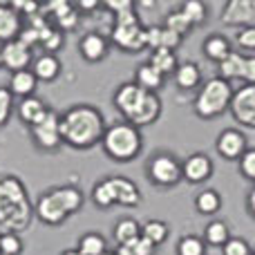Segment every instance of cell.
<instances>
[{
	"instance_id": "obj_40",
	"label": "cell",
	"mask_w": 255,
	"mask_h": 255,
	"mask_svg": "<svg viewBox=\"0 0 255 255\" xmlns=\"http://www.w3.org/2000/svg\"><path fill=\"white\" fill-rule=\"evenodd\" d=\"M242 172L249 179H255V150H249L242 157Z\"/></svg>"
},
{
	"instance_id": "obj_30",
	"label": "cell",
	"mask_w": 255,
	"mask_h": 255,
	"mask_svg": "<svg viewBox=\"0 0 255 255\" xmlns=\"http://www.w3.org/2000/svg\"><path fill=\"white\" fill-rule=\"evenodd\" d=\"M106 251V242H103L101 235H85V238H81V247H79V253L81 255H103Z\"/></svg>"
},
{
	"instance_id": "obj_42",
	"label": "cell",
	"mask_w": 255,
	"mask_h": 255,
	"mask_svg": "<svg viewBox=\"0 0 255 255\" xmlns=\"http://www.w3.org/2000/svg\"><path fill=\"white\" fill-rule=\"evenodd\" d=\"M242 79H247L249 83H255V56H253V58H244Z\"/></svg>"
},
{
	"instance_id": "obj_43",
	"label": "cell",
	"mask_w": 255,
	"mask_h": 255,
	"mask_svg": "<svg viewBox=\"0 0 255 255\" xmlns=\"http://www.w3.org/2000/svg\"><path fill=\"white\" fill-rule=\"evenodd\" d=\"M11 9H22V11H27V13H34L36 9H38V4L36 2H20V0H16V2L11 4Z\"/></svg>"
},
{
	"instance_id": "obj_50",
	"label": "cell",
	"mask_w": 255,
	"mask_h": 255,
	"mask_svg": "<svg viewBox=\"0 0 255 255\" xmlns=\"http://www.w3.org/2000/svg\"><path fill=\"white\" fill-rule=\"evenodd\" d=\"M0 255H4V253H0Z\"/></svg>"
},
{
	"instance_id": "obj_6",
	"label": "cell",
	"mask_w": 255,
	"mask_h": 255,
	"mask_svg": "<svg viewBox=\"0 0 255 255\" xmlns=\"http://www.w3.org/2000/svg\"><path fill=\"white\" fill-rule=\"evenodd\" d=\"M103 148L110 157L119 159V161H128L132 159L141 148V136L139 130L130 124H115L108 128L103 134Z\"/></svg>"
},
{
	"instance_id": "obj_12",
	"label": "cell",
	"mask_w": 255,
	"mask_h": 255,
	"mask_svg": "<svg viewBox=\"0 0 255 255\" xmlns=\"http://www.w3.org/2000/svg\"><path fill=\"white\" fill-rule=\"evenodd\" d=\"M0 56H2V65H7L9 70L22 72L25 70V65L29 63L31 52H29V47H27L25 43H20V40H9V43H4Z\"/></svg>"
},
{
	"instance_id": "obj_8",
	"label": "cell",
	"mask_w": 255,
	"mask_h": 255,
	"mask_svg": "<svg viewBox=\"0 0 255 255\" xmlns=\"http://www.w3.org/2000/svg\"><path fill=\"white\" fill-rule=\"evenodd\" d=\"M229 103H231V85H229V81L226 79H211L206 85H204L202 92H199L195 108H197L199 117L211 119V117L222 115Z\"/></svg>"
},
{
	"instance_id": "obj_10",
	"label": "cell",
	"mask_w": 255,
	"mask_h": 255,
	"mask_svg": "<svg viewBox=\"0 0 255 255\" xmlns=\"http://www.w3.org/2000/svg\"><path fill=\"white\" fill-rule=\"evenodd\" d=\"M31 130H34V136H36L40 148H56L58 141L63 139L61 136V119H58L52 110H47V115H45L38 124L31 126Z\"/></svg>"
},
{
	"instance_id": "obj_49",
	"label": "cell",
	"mask_w": 255,
	"mask_h": 255,
	"mask_svg": "<svg viewBox=\"0 0 255 255\" xmlns=\"http://www.w3.org/2000/svg\"><path fill=\"white\" fill-rule=\"evenodd\" d=\"M0 65H2V56H0Z\"/></svg>"
},
{
	"instance_id": "obj_5",
	"label": "cell",
	"mask_w": 255,
	"mask_h": 255,
	"mask_svg": "<svg viewBox=\"0 0 255 255\" xmlns=\"http://www.w3.org/2000/svg\"><path fill=\"white\" fill-rule=\"evenodd\" d=\"M83 197L76 188H56L52 193H45L38 202V217L47 224H58L63 222L70 213H74L76 208L81 206Z\"/></svg>"
},
{
	"instance_id": "obj_36",
	"label": "cell",
	"mask_w": 255,
	"mask_h": 255,
	"mask_svg": "<svg viewBox=\"0 0 255 255\" xmlns=\"http://www.w3.org/2000/svg\"><path fill=\"white\" fill-rule=\"evenodd\" d=\"M190 25H193V22H190L181 11H175V13H170V16L166 18V27L168 29H172L175 34H179V36L184 34L186 29H190Z\"/></svg>"
},
{
	"instance_id": "obj_16",
	"label": "cell",
	"mask_w": 255,
	"mask_h": 255,
	"mask_svg": "<svg viewBox=\"0 0 255 255\" xmlns=\"http://www.w3.org/2000/svg\"><path fill=\"white\" fill-rule=\"evenodd\" d=\"M181 170H184V175L188 177L190 181H204L208 175H211L213 166H211V159H208L206 154H193V157L186 159Z\"/></svg>"
},
{
	"instance_id": "obj_24",
	"label": "cell",
	"mask_w": 255,
	"mask_h": 255,
	"mask_svg": "<svg viewBox=\"0 0 255 255\" xmlns=\"http://www.w3.org/2000/svg\"><path fill=\"white\" fill-rule=\"evenodd\" d=\"M152 251H154V244L150 240H145L143 235H139V238L130 240L128 244H121L119 255H152Z\"/></svg>"
},
{
	"instance_id": "obj_28",
	"label": "cell",
	"mask_w": 255,
	"mask_h": 255,
	"mask_svg": "<svg viewBox=\"0 0 255 255\" xmlns=\"http://www.w3.org/2000/svg\"><path fill=\"white\" fill-rule=\"evenodd\" d=\"M204 49H206V54L211 58H215V61H224L226 56H229V40L222 38V36H213V38L206 40V45H204Z\"/></svg>"
},
{
	"instance_id": "obj_35",
	"label": "cell",
	"mask_w": 255,
	"mask_h": 255,
	"mask_svg": "<svg viewBox=\"0 0 255 255\" xmlns=\"http://www.w3.org/2000/svg\"><path fill=\"white\" fill-rule=\"evenodd\" d=\"M181 13H184L193 25H197V22L204 20V4L199 2V0H188V2L181 7Z\"/></svg>"
},
{
	"instance_id": "obj_20",
	"label": "cell",
	"mask_w": 255,
	"mask_h": 255,
	"mask_svg": "<svg viewBox=\"0 0 255 255\" xmlns=\"http://www.w3.org/2000/svg\"><path fill=\"white\" fill-rule=\"evenodd\" d=\"M81 52L88 61H99V58L106 54V40L99 34H88L81 40Z\"/></svg>"
},
{
	"instance_id": "obj_46",
	"label": "cell",
	"mask_w": 255,
	"mask_h": 255,
	"mask_svg": "<svg viewBox=\"0 0 255 255\" xmlns=\"http://www.w3.org/2000/svg\"><path fill=\"white\" fill-rule=\"evenodd\" d=\"M249 206H251V211H253V215H255V188L251 190V195H249Z\"/></svg>"
},
{
	"instance_id": "obj_44",
	"label": "cell",
	"mask_w": 255,
	"mask_h": 255,
	"mask_svg": "<svg viewBox=\"0 0 255 255\" xmlns=\"http://www.w3.org/2000/svg\"><path fill=\"white\" fill-rule=\"evenodd\" d=\"M45 47H47L49 49V52H52V49H56L58 47V45H61V34H58V31H54V34L52 36H49V38L47 40H45Z\"/></svg>"
},
{
	"instance_id": "obj_1",
	"label": "cell",
	"mask_w": 255,
	"mask_h": 255,
	"mask_svg": "<svg viewBox=\"0 0 255 255\" xmlns=\"http://www.w3.org/2000/svg\"><path fill=\"white\" fill-rule=\"evenodd\" d=\"M103 134H106V132H103L101 112L90 106L72 108L61 119V136L67 143L76 145V148L94 145Z\"/></svg>"
},
{
	"instance_id": "obj_27",
	"label": "cell",
	"mask_w": 255,
	"mask_h": 255,
	"mask_svg": "<svg viewBox=\"0 0 255 255\" xmlns=\"http://www.w3.org/2000/svg\"><path fill=\"white\" fill-rule=\"evenodd\" d=\"M242 70H244V56H240V54H229L220 63V72L226 79H235V76L242 79Z\"/></svg>"
},
{
	"instance_id": "obj_23",
	"label": "cell",
	"mask_w": 255,
	"mask_h": 255,
	"mask_svg": "<svg viewBox=\"0 0 255 255\" xmlns=\"http://www.w3.org/2000/svg\"><path fill=\"white\" fill-rule=\"evenodd\" d=\"M34 74L38 76V79L52 81L54 76L58 74V61H56V56H52V54H45V56H40L38 61H36V65H34Z\"/></svg>"
},
{
	"instance_id": "obj_21",
	"label": "cell",
	"mask_w": 255,
	"mask_h": 255,
	"mask_svg": "<svg viewBox=\"0 0 255 255\" xmlns=\"http://www.w3.org/2000/svg\"><path fill=\"white\" fill-rule=\"evenodd\" d=\"M163 81V74H159L157 70H154L150 63H145V65H141L139 70H136V85H141L143 90H157L159 85H161Z\"/></svg>"
},
{
	"instance_id": "obj_15",
	"label": "cell",
	"mask_w": 255,
	"mask_h": 255,
	"mask_svg": "<svg viewBox=\"0 0 255 255\" xmlns=\"http://www.w3.org/2000/svg\"><path fill=\"white\" fill-rule=\"evenodd\" d=\"M217 150H220L222 157H229V159L240 157L244 152V136L238 130L222 132L220 139H217Z\"/></svg>"
},
{
	"instance_id": "obj_14",
	"label": "cell",
	"mask_w": 255,
	"mask_h": 255,
	"mask_svg": "<svg viewBox=\"0 0 255 255\" xmlns=\"http://www.w3.org/2000/svg\"><path fill=\"white\" fill-rule=\"evenodd\" d=\"M179 34H175L168 27H148L145 29V43L150 45L152 49H170L179 45Z\"/></svg>"
},
{
	"instance_id": "obj_33",
	"label": "cell",
	"mask_w": 255,
	"mask_h": 255,
	"mask_svg": "<svg viewBox=\"0 0 255 255\" xmlns=\"http://www.w3.org/2000/svg\"><path fill=\"white\" fill-rule=\"evenodd\" d=\"M206 240L211 244H226V240H229V229H226L224 222H213V224H208Z\"/></svg>"
},
{
	"instance_id": "obj_18",
	"label": "cell",
	"mask_w": 255,
	"mask_h": 255,
	"mask_svg": "<svg viewBox=\"0 0 255 255\" xmlns=\"http://www.w3.org/2000/svg\"><path fill=\"white\" fill-rule=\"evenodd\" d=\"M47 11H52L54 16H56L58 25L65 27V29H72V27H76V11L72 9V4L67 2V0H58V2H52L47 4Z\"/></svg>"
},
{
	"instance_id": "obj_47",
	"label": "cell",
	"mask_w": 255,
	"mask_h": 255,
	"mask_svg": "<svg viewBox=\"0 0 255 255\" xmlns=\"http://www.w3.org/2000/svg\"><path fill=\"white\" fill-rule=\"evenodd\" d=\"M63 255H81V253H79V251H65Z\"/></svg>"
},
{
	"instance_id": "obj_34",
	"label": "cell",
	"mask_w": 255,
	"mask_h": 255,
	"mask_svg": "<svg viewBox=\"0 0 255 255\" xmlns=\"http://www.w3.org/2000/svg\"><path fill=\"white\" fill-rule=\"evenodd\" d=\"M20 249H22V244H20V240H18L16 233L0 235V253H4V255H18V253H20Z\"/></svg>"
},
{
	"instance_id": "obj_17",
	"label": "cell",
	"mask_w": 255,
	"mask_h": 255,
	"mask_svg": "<svg viewBox=\"0 0 255 255\" xmlns=\"http://www.w3.org/2000/svg\"><path fill=\"white\" fill-rule=\"evenodd\" d=\"M20 31V18L7 4H0V40H13V36Z\"/></svg>"
},
{
	"instance_id": "obj_29",
	"label": "cell",
	"mask_w": 255,
	"mask_h": 255,
	"mask_svg": "<svg viewBox=\"0 0 255 255\" xmlns=\"http://www.w3.org/2000/svg\"><path fill=\"white\" fill-rule=\"evenodd\" d=\"M141 235H143L145 240H150V242H152L154 247H157V244H161L163 240H166L168 229H166V224H163V222H159V220H150L148 224L143 226Z\"/></svg>"
},
{
	"instance_id": "obj_38",
	"label": "cell",
	"mask_w": 255,
	"mask_h": 255,
	"mask_svg": "<svg viewBox=\"0 0 255 255\" xmlns=\"http://www.w3.org/2000/svg\"><path fill=\"white\" fill-rule=\"evenodd\" d=\"M9 112H11V94L9 90L0 88V126L9 119Z\"/></svg>"
},
{
	"instance_id": "obj_3",
	"label": "cell",
	"mask_w": 255,
	"mask_h": 255,
	"mask_svg": "<svg viewBox=\"0 0 255 255\" xmlns=\"http://www.w3.org/2000/svg\"><path fill=\"white\" fill-rule=\"evenodd\" d=\"M31 208L22 184L16 177L0 179V224L9 231H22L29 224Z\"/></svg>"
},
{
	"instance_id": "obj_9",
	"label": "cell",
	"mask_w": 255,
	"mask_h": 255,
	"mask_svg": "<svg viewBox=\"0 0 255 255\" xmlns=\"http://www.w3.org/2000/svg\"><path fill=\"white\" fill-rule=\"evenodd\" d=\"M231 108L240 124L255 128V83H249L242 90H238L235 97L231 99Z\"/></svg>"
},
{
	"instance_id": "obj_37",
	"label": "cell",
	"mask_w": 255,
	"mask_h": 255,
	"mask_svg": "<svg viewBox=\"0 0 255 255\" xmlns=\"http://www.w3.org/2000/svg\"><path fill=\"white\" fill-rule=\"evenodd\" d=\"M177 251H179V255H204V244L199 242L197 238H184L179 242V247H177Z\"/></svg>"
},
{
	"instance_id": "obj_7",
	"label": "cell",
	"mask_w": 255,
	"mask_h": 255,
	"mask_svg": "<svg viewBox=\"0 0 255 255\" xmlns=\"http://www.w3.org/2000/svg\"><path fill=\"white\" fill-rule=\"evenodd\" d=\"M94 202L99 206H110L115 202L124 204V206H136L139 204V190L126 177H112V179L101 181L94 188Z\"/></svg>"
},
{
	"instance_id": "obj_19",
	"label": "cell",
	"mask_w": 255,
	"mask_h": 255,
	"mask_svg": "<svg viewBox=\"0 0 255 255\" xmlns=\"http://www.w3.org/2000/svg\"><path fill=\"white\" fill-rule=\"evenodd\" d=\"M18 110H20V119L27 121V124H31V126H36L45 115H47L45 106L38 101V99H34V97L25 99V101L20 103V108H18Z\"/></svg>"
},
{
	"instance_id": "obj_31",
	"label": "cell",
	"mask_w": 255,
	"mask_h": 255,
	"mask_svg": "<svg viewBox=\"0 0 255 255\" xmlns=\"http://www.w3.org/2000/svg\"><path fill=\"white\" fill-rule=\"evenodd\" d=\"M115 238L119 244H128L130 240L139 238V226H136V222L132 220H121L119 224L115 226Z\"/></svg>"
},
{
	"instance_id": "obj_4",
	"label": "cell",
	"mask_w": 255,
	"mask_h": 255,
	"mask_svg": "<svg viewBox=\"0 0 255 255\" xmlns=\"http://www.w3.org/2000/svg\"><path fill=\"white\" fill-rule=\"evenodd\" d=\"M108 7L117 11V27L112 31L115 43L124 49H141L145 43V29L136 22L130 0H108Z\"/></svg>"
},
{
	"instance_id": "obj_41",
	"label": "cell",
	"mask_w": 255,
	"mask_h": 255,
	"mask_svg": "<svg viewBox=\"0 0 255 255\" xmlns=\"http://www.w3.org/2000/svg\"><path fill=\"white\" fill-rule=\"evenodd\" d=\"M240 45H244V47L249 49H255V27H247V29L240 34Z\"/></svg>"
},
{
	"instance_id": "obj_32",
	"label": "cell",
	"mask_w": 255,
	"mask_h": 255,
	"mask_svg": "<svg viewBox=\"0 0 255 255\" xmlns=\"http://www.w3.org/2000/svg\"><path fill=\"white\" fill-rule=\"evenodd\" d=\"M197 208H199L202 213H206V215L215 213L217 208H220V195H217L215 190H204V193H199V197H197Z\"/></svg>"
},
{
	"instance_id": "obj_2",
	"label": "cell",
	"mask_w": 255,
	"mask_h": 255,
	"mask_svg": "<svg viewBox=\"0 0 255 255\" xmlns=\"http://www.w3.org/2000/svg\"><path fill=\"white\" fill-rule=\"evenodd\" d=\"M115 103L128 117L130 126H145L152 124L159 117V99L152 92L143 90L136 83H126L117 90Z\"/></svg>"
},
{
	"instance_id": "obj_13",
	"label": "cell",
	"mask_w": 255,
	"mask_h": 255,
	"mask_svg": "<svg viewBox=\"0 0 255 255\" xmlns=\"http://www.w3.org/2000/svg\"><path fill=\"white\" fill-rule=\"evenodd\" d=\"M222 20L238 25V22H253L255 20V0H233L222 13Z\"/></svg>"
},
{
	"instance_id": "obj_22",
	"label": "cell",
	"mask_w": 255,
	"mask_h": 255,
	"mask_svg": "<svg viewBox=\"0 0 255 255\" xmlns=\"http://www.w3.org/2000/svg\"><path fill=\"white\" fill-rule=\"evenodd\" d=\"M150 65L159 72V74H166V72H172L177 65L175 54L170 49H154L152 56H150Z\"/></svg>"
},
{
	"instance_id": "obj_26",
	"label": "cell",
	"mask_w": 255,
	"mask_h": 255,
	"mask_svg": "<svg viewBox=\"0 0 255 255\" xmlns=\"http://www.w3.org/2000/svg\"><path fill=\"white\" fill-rule=\"evenodd\" d=\"M36 88V74L34 72H16V74L11 76V90L16 94H29L31 90Z\"/></svg>"
},
{
	"instance_id": "obj_39",
	"label": "cell",
	"mask_w": 255,
	"mask_h": 255,
	"mask_svg": "<svg viewBox=\"0 0 255 255\" xmlns=\"http://www.w3.org/2000/svg\"><path fill=\"white\" fill-rule=\"evenodd\" d=\"M224 255H249V244L242 240H229L224 247Z\"/></svg>"
},
{
	"instance_id": "obj_25",
	"label": "cell",
	"mask_w": 255,
	"mask_h": 255,
	"mask_svg": "<svg viewBox=\"0 0 255 255\" xmlns=\"http://www.w3.org/2000/svg\"><path fill=\"white\" fill-rule=\"evenodd\" d=\"M177 83H179V88H186V90L195 88L199 83V67L195 63L179 65V70H177Z\"/></svg>"
},
{
	"instance_id": "obj_45",
	"label": "cell",
	"mask_w": 255,
	"mask_h": 255,
	"mask_svg": "<svg viewBox=\"0 0 255 255\" xmlns=\"http://www.w3.org/2000/svg\"><path fill=\"white\" fill-rule=\"evenodd\" d=\"M81 7L83 9H94L97 7V2H94V0H81Z\"/></svg>"
},
{
	"instance_id": "obj_48",
	"label": "cell",
	"mask_w": 255,
	"mask_h": 255,
	"mask_svg": "<svg viewBox=\"0 0 255 255\" xmlns=\"http://www.w3.org/2000/svg\"><path fill=\"white\" fill-rule=\"evenodd\" d=\"M103 255H119V253H103Z\"/></svg>"
},
{
	"instance_id": "obj_11",
	"label": "cell",
	"mask_w": 255,
	"mask_h": 255,
	"mask_svg": "<svg viewBox=\"0 0 255 255\" xmlns=\"http://www.w3.org/2000/svg\"><path fill=\"white\" fill-rule=\"evenodd\" d=\"M150 175H152V179L157 181V184H175L177 179H179L181 175V168L177 166V161L172 157H168V154H159V157L152 159V163H150Z\"/></svg>"
}]
</instances>
